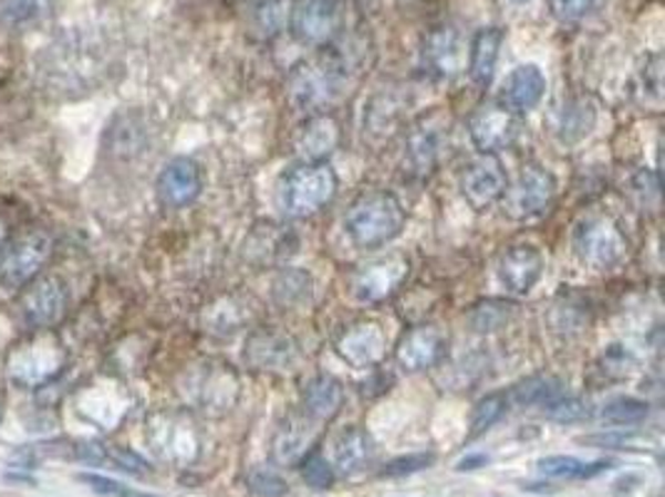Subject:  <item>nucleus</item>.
Returning <instances> with one entry per match:
<instances>
[{
	"instance_id": "1",
	"label": "nucleus",
	"mask_w": 665,
	"mask_h": 497,
	"mask_svg": "<svg viewBox=\"0 0 665 497\" xmlns=\"http://www.w3.org/2000/svg\"><path fill=\"white\" fill-rule=\"evenodd\" d=\"M406 224L399 199L392 192H364L346 209L344 229L360 248H376L394 242Z\"/></svg>"
},
{
	"instance_id": "2",
	"label": "nucleus",
	"mask_w": 665,
	"mask_h": 497,
	"mask_svg": "<svg viewBox=\"0 0 665 497\" xmlns=\"http://www.w3.org/2000/svg\"><path fill=\"white\" fill-rule=\"evenodd\" d=\"M340 179L326 162H304L287 172L277 184V207L287 219L312 216L332 202Z\"/></svg>"
},
{
	"instance_id": "3",
	"label": "nucleus",
	"mask_w": 665,
	"mask_h": 497,
	"mask_svg": "<svg viewBox=\"0 0 665 497\" xmlns=\"http://www.w3.org/2000/svg\"><path fill=\"white\" fill-rule=\"evenodd\" d=\"M346 75H350V70H346V63L340 55H324L297 65L287 89H290V97L297 107L304 109V113L320 115L322 109L330 107L344 93Z\"/></svg>"
},
{
	"instance_id": "4",
	"label": "nucleus",
	"mask_w": 665,
	"mask_h": 497,
	"mask_svg": "<svg viewBox=\"0 0 665 497\" xmlns=\"http://www.w3.org/2000/svg\"><path fill=\"white\" fill-rule=\"evenodd\" d=\"M573 252L583 266L593 268V272H609L623 262L628 242H625L621 226L609 214H591L575 226Z\"/></svg>"
},
{
	"instance_id": "5",
	"label": "nucleus",
	"mask_w": 665,
	"mask_h": 497,
	"mask_svg": "<svg viewBox=\"0 0 665 497\" xmlns=\"http://www.w3.org/2000/svg\"><path fill=\"white\" fill-rule=\"evenodd\" d=\"M555 199V179L545 167L526 165L521 167L513 184L506 187L501 197L503 214L513 222H529V219L549 212Z\"/></svg>"
},
{
	"instance_id": "6",
	"label": "nucleus",
	"mask_w": 665,
	"mask_h": 497,
	"mask_svg": "<svg viewBox=\"0 0 665 497\" xmlns=\"http://www.w3.org/2000/svg\"><path fill=\"white\" fill-rule=\"evenodd\" d=\"M53 254V239L45 232H28L18 242H11L0 258V286L6 292H23V288L41 276L43 266Z\"/></svg>"
},
{
	"instance_id": "7",
	"label": "nucleus",
	"mask_w": 665,
	"mask_h": 497,
	"mask_svg": "<svg viewBox=\"0 0 665 497\" xmlns=\"http://www.w3.org/2000/svg\"><path fill=\"white\" fill-rule=\"evenodd\" d=\"M446 147H449V115L434 109L412 125L409 135H406L404 162L409 165L414 175L426 177L441 162Z\"/></svg>"
},
{
	"instance_id": "8",
	"label": "nucleus",
	"mask_w": 665,
	"mask_h": 497,
	"mask_svg": "<svg viewBox=\"0 0 665 497\" xmlns=\"http://www.w3.org/2000/svg\"><path fill=\"white\" fill-rule=\"evenodd\" d=\"M67 304H71V296H67L63 278L38 276L23 288L21 316L33 331H51L65 318Z\"/></svg>"
},
{
	"instance_id": "9",
	"label": "nucleus",
	"mask_w": 665,
	"mask_h": 497,
	"mask_svg": "<svg viewBox=\"0 0 665 497\" xmlns=\"http://www.w3.org/2000/svg\"><path fill=\"white\" fill-rule=\"evenodd\" d=\"M344 23L342 0H294L290 8L292 35L302 45H326Z\"/></svg>"
},
{
	"instance_id": "10",
	"label": "nucleus",
	"mask_w": 665,
	"mask_h": 497,
	"mask_svg": "<svg viewBox=\"0 0 665 497\" xmlns=\"http://www.w3.org/2000/svg\"><path fill=\"white\" fill-rule=\"evenodd\" d=\"M406 276H409V262L399 254L380 256L374 262L360 266L352 276V296L362 304H382L396 294Z\"/></svg>"
},
{
	"instance_id": "11",
	"label": "nucleus",
	"mask_w": 665,
	"mask_h": 497,
	"mask_svg": "<svg viewBox=\"0 0 665 497\" xmlns=\"http://www.w3.org/2000/svg\"><path fill=\"white\" fill-rule=\"evenodd\" d=\"M506 187H509V175H506L501 159L496 155H481L474 159L461 175V194L466 204L476 212H486V209L499 204Z\"/></svg>"
},
{
	"instance_id": "12",
	"label": "nucleus",
	"mask_w": 665,
	"mask_h": 497,
	"mask_svg": "<svg viewBox=\"0 0 665 497\" xmlns=\"http://www.w3.org/2000/svg\"><path fill=\"white\" fill-rule=\"evenodd\" d=\"M469 135L481 155H496L499 149L513 145L519 135V115H513L499 103L481 105L469 119Z\"/></svg>"
},
{
	"instance_id": "13",
	"label": "nucleus",
	"mask_w": 665,
	"mask_h": 497,
	"mask_svg": "<svg viewBox=\"0 0 665 497\" xmlns=\"http://www.w3.org/2000/svg\"><path fill=\"white\" fill-rule=\"evenodd\" d=\"M202 192V169L190 157H175L157 177V199L170 209L193 204Z\"/></svg>"
},
{
	"instance_id": "14",
	"label": "nucleus",
	"mask_w": 665,
	"mask_h": 497,
	"mask_svg": "<svg viewBox=\"0 0 665 497\" xmlns=\"http://www.w3.org/2000/svg\"><path fill=\"white\" fill-rule=\"evenodd\" d=\"M336 353L342 356V361L352 368H372L384 361L386 356V334L380 324L362 321L340 336L336 341Z\"/></svg>"
},
{
	"instance_id": "15",
	"label": "nucleus",
	"mask_w": 665,
	"mask_h": 497,
	"mask_svg": "<svg viewBox=\"0 0 665 497\" xmlns=\"http://www.w3.org/2000/svg\"><path fill=\"white\" fill-rule=\"evenodd\" d=\"M342 142V127L336 123L334 115H312L304 125L294 133V152L300 155L304 162H324L336 147Z\"/></svg>"
},
{
	"instance_id": "16",
	"label": "nucleus",
	"mask_w": 665,
	"mask_h": 497,
	"mask_svg": "<svg viewBox=\"0 0 665 497\" xmlns=\"http://www.w3.org/2000/svg\"><path fill=\"white\" fill-rule=\"evenodd\" d=\"M446 338L441 328L436 326H416L402 336L396 346V361L406 371H426L444 358Z\"/></svg>"
},
{
	"instance_id": "17",
	"label": "nucleus",
	"mask_w": 665,
	"mask_h": 497,
	"mask_svg": "<svg viewBox=\"0 0 665 497\" xmlns=\"http://www.w3.org/2000/svg\"><path fill=\"white\" fill-rule=\"evenodd\" d=\"M61 343L51 341L45 343V348L41 343H31L25 346V351H15V358L11 361V373L13 381L21 385H41L45 381H51L53 376L61 373L63 366V351Z\"/></svg>"
},
{
	"instance_id": "18",
	"label": "nucleus",
	"mask_w": 665,
	"mask_h": 497,
	"mask_svg": "<svg viewBox=\"0 0 665 497\" xmlns=\"http://www.w3.org/2000/svg\"><path fill=\"white\" fill-rule=\"evenodd\" d=\"M543 276V256L536 246L531 244H519L511 246L509 252L501 256L499 262V278L506 286V292L523 296L539 284Z\"/></svg>"
},
{
	"instance_id": "19",
	"label": "nucleus",
	"mask_w": 665,
	"mask_h": 497,
	"mask_svg": "<svg viewBox=\"0 0 665 497\" xmlns=\"http://www.w3.org/2000/svg\"><path fill=\"white\" fill-rule=\"evenodd\" d=\"M422 63L434 77L449 80L454 75H459V70L464 65V50H461L459 33L446 25L432 30L429 38L424 40Z\"/></svg>"
},
{
	"instance_id": "20",
	"label": "nucleus",
	"mask_w": 665,
	"mask_h": 497,
	"mask_svg": "<svg viewBox=\"0 0 665 497\" xmlns=\"http://www.w3.org/2000/svg\"><path fill=\"white\" fill-rule=\"evenodd\" d=\"M545 93V77L536 65H519L503 80L499 105L513 115H523L541 103Z\"/></svg>"
},
{
	"instance_id": "21",
	"label": "nucleus",
	"mask_w": 665,
	"mask_h": 497,
	"mask_svg": "<svg viewBox=\"0 0 665 497\" xmlns=\"http://www.w3.org/2000/svg\"><path fill=\"white\" fill-rule=\"evenodd\" d=\"M342 403H344V388L332 376H316L304 388V395H302L304 413L316 423L332 421V417L340 413Z\"/></svg>"
},
{
	"instance_id": "22",
	"label": "nucleus",
	"mask_w": 665,
	"mask_h": 497,
	"mask_svg": "<svg viewBox=\"0 0 665 497\" xmlns=\"http://www.w3.org/2000/svg\"><path fill=\"white\" fill-rule=\"evenodd\" d=\"M245 358L254 368L274 371V368H287L297 361V346L292 343V338L280 334H254L250 343H247Z\"/></svg>"
},
{
	"instance_id": "23",
	"label": "nucleus",
	"mask_w": 665,
	"mask_h": 497,
	"mask_svg": "<svg viewBox=\"0 0 665 497\" xmlns=\"http://www.w3.org/2000/svg\"><path fill=\"white\" fill-rule=\"evenodd\" d=\"M374 457V441L362 427H346L334 443V467L342 475L362 473Z\"/></svg>"
},
{
	"instance_id": "24",
	"label": "nucleus",
	"mask_w": 665,
	"mask_h": 497,
	"mask_svg": "<svg viewBox=\"0 0 665 497\" xmlns=\"http://www.w3.org/2000/svg\"><path fill=\"white\" fill-rule=\"evenodd\" d=\"M503 43V30L501 28H481L479 33L471 40V53H469V73L476 85L486 87L491 83L496 73V63H499Z\"/></svg>"
},
{
	"instance_id": "25",
	"label": "nucleus",
	"mask_w": 665,
	"mask_h": 497,
	"mask_svg": "<svg viewBox=\"0 0 665 497\" xmlns=\"http://www.w3.org/2000/svg\"><path fill=\"white\" fill-rule=\"evenodd\" d=\"M316 421L304 413V417H287V423L280 427L274 437V455L280 463H297L306 455L310 445L316 437Z\"/></svg>"
},
{
	"instance_id": "26",
	"label": "nucleus",
	"mask_w": 665,
	"mask_h": 497,
	"mask_svg": "<svg viewBox=\"0 0 665 497\" xmlns=\"http://www.w3.org/2000/svg\"><path fill=\"white\" fill-rule=\"evenodd\" d=\"M539 470L549 477H565V480H591V477L609 470L605 461L583 463L573 455H549L539 461Z\"/></svg>"
},
{
	"instance_id": "27",
	"label": "nucleus",
	"mask_w": 665,
	"mask_h": 497,
	"mask_svg": "<svg viewBox=\"0 0 665 497\" xmlns=\"http://www.w3.org/2000/svg\"><path fill=\"white\" fill-rule=\"evenodd\" d=\"M563 395H565V385L553 376H536L513 388L516 403L536 405V408H541V411L559 401V398H563Z\"/></svg>"
},
{
	"instance_id": "28",
	"label": "nucleus",
	"mask_w": 665,
	"mask_h": 497,
	"mask_svg": "<svg viewBox=\"0 0 665 497\" xmlns=\"http://www.w3.org/2000/svg\"><path fill=\"white\" fill-rule=\"evenodd\" d=\"M237 393H240V381H237V376L230 366H220L217 371L207 376L205 405H215L220 408V413H225L235 405Z\"/></svg>"
},
{
	"instance_id": "29",
	"label": "nucleus",
	"mask_w": 665,
	"mask_h": 497,
	"mask_svg": "<svg viewBox=\"0 0 665 497\" xmlns=\"http://www.w3.org/2000/svg\"><path fill=\"white\" fill-rule=\"evenodd\" d=\"M53 0H0V20L11 28L33 25L51 15Z\"/></svg>"
},
{
	"instance_id": "30",
	"label": "nucleus",
	"mask_w": 665,
	"mask_h": 497,
	"mask_svg": "<svg viewBox=\"0 0 665 497\" xmlns=\"http://www.w3.org/2000/svg\"><path fill=\"white\" fill-rule=\"evenodd\" d=\"M595 125V109L585 103V99H573L569 107H563L561 113V139L563 142H579L581 137L591 133Z\"/></svg>"
},
{
	"instance_id": "31",
	"label": "nucleus",
	"mask_w": 665,
	"mask_h": 497,
	"mask_svg": "<svg viewBox=\"0 0 665 497\" xmlns=\"http://www.w3.org/2000/svg\"><path fill=\"white\" fill-rule=\"evenodd\" d=\"M645 415H648V403L635 401V398H615V401L603 405L601 421L611 425H633L641 423Z\"/></svg>"
},
{
	"instance_id": "32",
	"label": "nucleus",
	"mask_w": 665,
	"mask_h": 497,
	"mask_svg": "<svg viewBox=\"0 0 665 497\" xmlns=\"http://www.w3.org/2000/svg\"><path fill=\"white\" fill-rule=\"evenodd\" d=\"M506 405L509 403H506L503 393H491V395L481 398V401L476 403L474 415H471V437L486 433L491 425L499 423L506 413Z\"/></svg>"
},
{
	"instance_id": "33",
	"label": "nucleus",
	"mask_w": 665,
	"mask_h": 497,
	"mask_svg": "<svg viewBox=\"0 0 665 497\" xmlns=\"http://www.w3.org/2000/svg\"><path fill=\"white\" fill-rule=\"evenodd\" d=\"M284 3L282 0H254L252 6V25L260 30V35L272 38L284 23Z\"/></svg>"
},
{
	"instance_id": "34",
	"label": "nucleus",
	"mask_w": 665,
	"mask_h": 497,
	"mask_svg": "<svg viewBox=\"0 0 665 497\" xmlns=\"http://www.w3.org/2000/svg\"><path fill=\"white\" fill-rule=\"evenodd\" d=\"M434 461H436V457L432 453L402 455V457H396V461L384 465L382 477H404V475L422 473V470H426V467H432Z\"/></svg>"
},
{
	"instance_id": "35",
	"label": "nucleus",
	"mask_w": 665,
	"mask_h": 497,
	"mask_svg": "<svg viewBox=\"0 0 665 497\" xmlns=\"http://www.w3.org/2000/svg\"><path fill=\"white\" fill-rule=\"evenodd\" d=\"M302 477L304 483L314 487V490H330L334 485V467L324 461L320 455L306 457L302 465Z\"/></svg>"
},
{
	"instance_id": "36",
	"label": "nucleus",
	"mask_w": 665,
	"mask_h": 497,
	"mask_svg": "<svg viewBox=\"0 0 665 497\" xmlns=\"http://www.w3.org/2000/svg\"><path fill=\"white\" fill-rule=\"evenodd\" d=\"M543 413L559 423H575V421H583V417H589V405H585L581 398L563 395L549 408H543Z\"/></svg>"
},
{
	"instance_id": "37",
	"label": "nucleus",
	"mask_w": 665,
	"mask_h": 497,
	"mask_svg": "<svg viewBox=\"0 0 665 497\" xmlns=\"http://www.w3.org/2000/svg\"><path fill=\"white\" fill-rule=\"evenodd\" d=\"M85 485H91L95 493L101 495H111V497H155V495H147V493H137L133 490V487H127L123 483L117 480H111V477L105 475H95V473H83L77 475Z\"/></svg>"
},
{
	"instance_id": "38",
	"label": "nucleus",
	"mask_w": 665,
	"mask_h": 497,
	"mask_svg": "<svg viewBox=\"0 0 665 497\" xmlns=\"http://www.w3.org/2000/svg\"><path fill=\"white\" fill-rule=\"evenodd\" d=\"M250 487H252V493L262 495V497H282L287 493V483L282 480L280 475L270 473V470L252 473Z\"/></svg>"
},
{
	"instance_id": "39",
	"label": "nucleus",
	"mask_w": 665,
	"mask_h": 497,
	"mask_svg": "<svg viewBox=\"0 0 665 497\" xmlns=\"http://www.w3.org/2000/svg\"><path fill=\"white\" fill-rule=\"evenodd\" d=\"M553 15L563 20V23H573V20L583 18L589 13L593 0H549Z\"/></svg>"
},
{
	"instance_id": "40",
	"label": "nucleus",
	"mask_w": 665,
	"mask_h": 497,
	"mask_svg": "<svg viewBox=\"0 0 665 497\" xmlns=\"http://www.w3.org/2000/svg\"><path fill=\"white\" fill-rule=\"evenodd\" d=\"M486 463H489V455H466L459 461V465H456V470H479V467H484Z\"/></svg>"
},
{
	"instance_id": "41",
	"label": "nucleus",
	"mask_w": 665,
	"mask_h": 497,
	"mask_svg": "<svg viewBox=\"0 0 665 497\" xmlns=\"http://www.w3.org/2000/svg\"><path fill=\"white\" fill-rule=\"evenodd\" d=\"M8 246H11V232H8L6 222H0V258L8 252Z\"/></svg>"
},
{
	"instance_id": "42",
	"label": "nucleus",
	"mask_w": 665,
	"mask_h": 497,
	"mask_svg": "<svg viewBox=\"0 0 665 497\" xmlns=\"http://www.w3.org/2000/svg\"><path fill=\"white\" fill-rule=\"evenodd\" d=\"M516 3H526V0H516Z\"/></svg>"
}]
</instances>
